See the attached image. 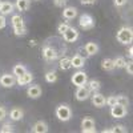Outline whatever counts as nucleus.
Masks as SVG:
<instances>
[{
    "mask_svg": "<svg viewBox=\"0 0 133 133\" xmlns=\"http://www.w3.org/2000/svg\"><path fill=\"white\" fill-rule=\"evenodd\" d=\"M2 4H3V2H2V0H0V7H2Z\"/></svg>",
    "mask_w": 133,
    "mask_h": 133,
    "instance_id": "41",
    "label": "nucleus"
},
{
    "mask_svg": "<svg viewBox=\"0 0 133 133\" xmlns=\"http://www.w3.org/2000/svg\"><path fill=\"white\" fill-rule=\"evenodd\" d=\"M72 68V64H71V57H63L60 60V69L63 71H68Z\"/></svg>",
    "mask_w": 133,
    "mask_h": 133,
    "instance_id": "26",
    "label": "nucleus"
},
{
    "mask_svg": "<svg viewBox=\"0 0 133 133\" xmlns=\"http://www.w3.org/2000/svg\"><path fill=\"white\" fill-rule=\"evenodd\" d=\"M27 95L29 98H39L41 96V88L40 85H31L27 89Z\"/></svg>",
    "mask_w": 133,
    "mask_h": 133,
    "instance_id": "13",
    "label": "nucleus"
},
{
    "mask_svg": "<svg viewBox=\"0 0 133 133\" xmlns=\"http://www.w3.org/2000/svg\"><path fill=\"white\" fill-rule=\"evenodd\" d=\"M72 84L76 85V87H84L87 85V81H88V76L85 72L83 71H79V72H76L75 75H72V79H71Z\"/></svg>",
    "mask_w": 133,
    "mask_h": 133,
    "instance_id": "4",
    "label": "nucleus"
},
{
    "mask_svg": "<svg viewBox=\"0 0 133 133\" xmlns=\"http://www.w3.org/2000/svg\"><path fill=\"white\" fill-rule=\"evenodd\" d=\"M101 66H103V69H104V71H108V72L113 71V69H115L113 60H112V59H104L103 63H101Z\"/></svg>",
    "mask_w": 133,
    "mask_h": 133,
    "instance_id": "24",
    "label": "nucleus"
},
{
    "mask_svg": "<svg viewBox=\"0 0 133 133\" xmlns=\"http://www.w3.org/2000/svg\"><path fill=\"white\" fill-rule=\"evenodd\" d=\"M80 3L84 4V5H92L96 3V0H80Z\"/></svg>",
    "mask_w": 133,
    "mask_h": 133,
    "instance_id": "39",
    "label": "nucleus"
},
{
    "mask_svg": "<svg viewBox=\"0 0 133 133\" xmlns=\"http://www.w3.org/2000/svg\"><path fill=\"white\" fill-rule=\"evenodd\" d=\"M116 98H117V104L123 105V107H128L129 105V98L125 95H118V96H116Z\"/></svg>",
    "mask_w": 133,
    "mask_h": 133,
    "instance_id": "28",
    "label": "nucleus"
},
{
    "mask_svg": "<svg viewBox=\"0 0 133 133\" xmlns=\"http://www.w3.org/2000/svg\"><path fill=\"white\" fill-rule=\"evenodd\" d=\"M25 72H27V68H25L23 64H16L14 66V71H12V73H14L15 77H19V76H21V75L25 73Z\"/></svg>",
    "mask_w": 133,
    "mask_h": 133,
    "instance_id": "25",
    "label": "nucleus"
},
{
    "mask_svg": "<svg viewBox=\"0 0 133 133\" xmlns=\"http://www.w3.org/2000/svg\"><path fill=\"white\" fill-rule=\"evenodd\" d=\"M87 85H88V89H89L91 92H97L100 88H101V84H100L98 80H89V81H87Z\"/></svg>",
    "mask_w": 133,
    "mask_h": 133,
    "instance_id": "21",
    "label": "nucleus"
},
{
    "mask_svg": "<svg viewBox=\"0 0 133 133\" xmlns=\"http://www.w3.org/2000/svg\"><path fill=\"white\" fill-rule=\"evenodd\" d=\"M63 16L66 20H72L77 16V9L75 7H65L64 11H63Z\"/></svg>",
    "mask_w": 133,
    "mask_h": 133,
    "instance_id": "16",
    "label": "nucleus"
},
{
    "mask_svg": "<svg viewBox=\"0 0 133 133\" xmlns=\"http://www.w3.org/2000/svg\"><path fill=\"white\" fill-rule=\"evenodd\" d=\"M32 132L35 133H47L48 132V125L44 121H37L35 123V125L32 127Z\"/></svg>",
    "mask_w": 133,
    "mask_h": 133,
    "instance_id": "17",
    "label": "nucleus"
},
{
    "mask_svg": "<svg viewBox=\"0 0 133 133\" xmlns=\"http://www.w3.org/2000/svg\"><path fill=\"white\" fill-rule=\"evenodd\" d=\"M76 98L79 100V101H85V100L91 96V91L88 89V87H77V91L75 93Z\"/></svg>",
    "mask_w": 133,
    "mask_h": 133,
    "instance_id": "8",
    "label": "nucleus"
},
{
    "mask_svg": "<svg viewBox=\"0 0 133 133\" xmlns=\"http://www.w3.org/2000/svg\"><path fill=\"white\" fill-rule=\"evenodd\" d=\"M56 117L60 121H69L72 117V110L68 105H59L56 108Z\"/></svg>",
    "mask_w": 133,
    "mask_h": 133,
    "instance_id": "2",
    "label": "nucleus"
},
{
    "mask_svg": "<svg viewBox=\"0 0 133 133\" xmlns=\"http://www.w3.org/2000/svg\"><path fill=\"white\" fill-rule=\"evenodd\" d=\"M79 25L83 29H85V31L92 29L95 27V19H93V16L89 15V14H83L80 16V19H79Z\"/></svg>",
    "mask_w": 133,
    "mask_h": 133,
    "instance_id": "3",
    "label": "nucleus"
},
{
    "mask_svg": "<svg viewBox=\"0 0 133 133\" xmlns=\"http://www.w3.org/2000/svg\"><path fill=\"white\" fill-rule=\"evenodd\" d=\"M113 64H115V68H125L127 60H125L124 57L118 56V57H116V59L113 60Z\"/></svg>",
    "mask_w": 133,
    "mask_h": 133,
    "instance_id": "27",
    "label": "nucleus"
},
{
    "mask_svg": "<svg viewBox=\"0 0 133 133\" xmlns=\"http://www.w3.org/2000/svg\"><path fill=\"white\" fill-rule=\"evenodd\" d=\"M12 25H14V29L25 27V25H24V20H23V17H21L20 15H14V16H12Z\"/></svg>",
    "mask_w": 133,
    "mask_h": 133,
    "instance_id": "20",
    "label": "nucleus"
},
{
    "mask_svg": "<svg viewBox=\"0 0 133 133\" xmlns=\"http://www.w3.org/2000/svg\"><path fill=\"white\" fill-rule=\"evenodd\" d=\"M12 12H14V4L11 2H3L2 7H0V15L7 16V15L12 14Z\"/></svg>",
    "mask_w": 133,
    "mask_h": 133,
    "instance_id": "14",
    "label": "nucleus"
},
{
    "mask_svg": "<svg viewBox=\"0 0 133 133\" xmlns=\"http://www.w3.org/2000/svg\"><path fill=\"white\" fill-rule=\"evenodd\" d=\"M92 104L96 108H103L105 105V97H104V95L98 93V92H95L93 96H92Z\"/></svg>",
    "mask_w": 133,
    "mask_h": 133,
    "instance_id": "11",
    "label": "nucleus"
},
{
    "mask_svg": "<svg viewBox=\"0 0 133 133\" xmlns=\"http://www.w3.org/2000/svg\"><path fill=\"white\" fill-rule=\"evenodd\" d=\"M105 104H107L108 107H113L115 104H117V98H116V96H109L108 98H105Z\"/></svg>",
    "mask_w": 133,
    "mask_h": 133,
    "instance_id": "31",
    "label": "nucleus"
},
{
    "mask_svg": "<svg viewBox=\"0 0 133 133\" xmlns=\"http://www.w3.org/2000/svg\"><path fill=\"white\" fill-rule=\"evenodd\" d=\"M14 32H15V35H16V36H24L25 33H27V28H25V27H23V28H17V29H14Z\"/></svg>",
    "mask_w": 133,
    "mask_h": 133,
    "instance_id": "33",
    "label": "nucleus"
},
{
    "mask_svg": "<svg viewBox=\"0 0 133 133\" xmlns=\"http://www.w3.org/2000/svg\"><path fill=\"white\" fill-rule=\"evenodd\" d=\"M16 83V77L12 75H9V73H5L3 75L2 77H0V84H2L4 88H12Z\"/></svg>",
    "mask_w": 133,
    "mask_h": 133,
    "instance_id": "7",
    "label": "nucleus"
},
{
    "mask_svg": "<svg viewBox=\"0 0 133 133\" xmlns=\"http://www.w3.org/2000/svg\"><path fill=\"white\" fill-rule=\"evenodd\" d=\"M53 4L56 7H64L66 4V0H53Z\"/></svg>",
    "mask_w": 133,
    "mask_h": 133,
    "instance_id": "36",
    "label": "nucleus"
},
{
    "mask_svg": "<svg viewBox=\"0 0 133 133\" xmlns=\"http://www.w3.org/2000/svg\"><path fill=\"white\" fill-rule=\"evenodd\" d=\"M68 28H69V25L66 24V23H61V24L57 27V32L60 33V35H63V33H64L66 29H68Z\"/></svg>",
    "mask_w": 133,
    "mask_h": 133,
    "instance_id": "32",
    "label": "nucleus"
},
{
    "mask_svg": "<svg viewBox=\"0 0 133 133\" xmlns=\"http://www.w3.org/2000/svg\"><path fill=\"white\" fill-rule=\"evenodd\" d=\"M23 116H24V113H23V110H21L20 108H14V109L9 112V117L12 118L14 121L21 120V118H23Z\"/></svg>",
    "mask_w": 133,
    "mask_h": 133,
    "instance_id": "19",
    "label": "nucleus"
},
{
    "mask_svg": "<svg viewBox=\"0 0 133 133\" xmlns=\"http://www.w3.org/2000/svg\"><path fill=\"white\" fill-rule=\"evenodd\" d=\"M128 56H129V59L133 57V48L132 47H129V49H128Z\"/></svg>",
    "mask_w": 133,
    "mask_h": 133,
    "instance_id": "40",
    "label": "nucleus"
},
{
    "mask_svg": "<svg viewBox=\"0 0 133 133\" xmlns=\"http://www.w3.org/2000/svg\"><path fill=\"white\" fill-rule=\"evenodd\" d=\"M14 132V127L11 124H4L0 128V133H12Z\"/></svg>",
    "mask_w": 133,
    "mask_h": 133,
    "instance_id": "30",
    "label": "nucleus"
},
{
    "mask_svg": "<svg viewBox=\"0 0 133 133\" xmlns=\"http://www.w3.org/2000/svg\"><path fill=\"white\" fill-rule=\"evenodd\" d=\"M104 133H125L127 132V128L124 125H115L110 129H104L103 130Z\"/></svg>",
    "mask_w": 133,
    "mask_h": 133,
    "instance_id": "23",
    "label": "nucleus"
},
{
    "mask_svg": "<svg viewBox=\"0 0 133 133\" xmlns=\"http://www.w3.org/2000/svg\"><path fill=\"white\" fill-rule=\"evenodd\" d=\"M125 69H127L128 75H133V64H132V63H127Z\"/></svg>",
    "mask_w": 133,
    "mask_h": 133,
    "instance_id": "37",
    "label": "nucleus"
},
{
    "mask_svg": "<svg viewBox=\"0 0 133 133\" xmlns=\"http://www.w3.org/2000/svg\"><path fill=\"white\" fill-rule=\"evenodd\" d=\"M5 24H7V20H5V16H3V15H0V29H3V28L5 27Z\"/></svg>",
    "mask_w": 133,
    "mask_h": 133,
    "instance_id": "38",
    "label": "nucleus"
},
{
    "mask_svg": "<svg viewBox=\"0 0 133 133\" xmlns=\"http://www.w3.org/2000/svg\"><path fill=\"white\" fill-rule=\"evenodd\" d=\"M63 37H64V40H65V41H68V43H73V41H76L77 39H79V32H77L75 28L69 27L68 29H66V31L63 33Z\"/></svg>",
    "mask_w": 133,
    "mask_h": 133,
    "instance_id": "9",
    "label": "nucleus"
},
{
    "mask_svg": "<svg viewBox=\"0 0 133 133\" xmlns=\"http://www.w3.org/2000/svg\"><path fill=\"white\" fill-rule=\"evenodd\" d=\"M5 116H7V110H5V108L0 105V121L4 120V118H5Z\"/></svg>",
    "mask_w": 133,
    "mask_h": 133,
    "instance_id": "34",
    "label": "nucleus"
},
{
    "mask_svg": "<svg viewBox=\"0 0 133 133\" xmlns=\"http://www.w3.org/2000/svg\"><path fill=\"white\" fill-rule=\"evenodd\" d=\"M110 115L115 118H123L127 115V107H123L120 104H115L113 107H110Z\"/></svg>",
    "mask_w": 133,
    "mask_h": 133,
    "instance_id": "6",
    "label": "nucleus"
},
{
    "mask_svg": "<svg viewBox=\"0 0 133 133\" xmlns=\"http://www.w3.org/2000/svg\"><path fill=\"white\" fill-rule=\"evenodd\" d=\"M29 2H31V0H16L15 7L19 11H21V12H24V11H27L29 8Z\"/></svg>",
    "mask_w": 133,
    "mask_h": 133,
    "instance_id": "22",
    "label": "nucleus"
},
{
    "mask_svg": "<svg viewBox=\"0 0 133 133\" xmlns=\"http://www.w3.org/2000/svg\"><path fill=\"white\" fill-rule=\"evenodd\" d=\"M33 80V75L31 73V72H25V73H23L21 76H19V77H16V83L19 84V85H27V84H29L31 81Z\"/></svg>",
    "mask_w": 133,
    "mask_h": 133,
    "instance_id": "12",
    "label": "nucleus"
},
{
    "mask_svg": "<svg viewBox=\"0 0 133 133\" xmlns=\"http://www.w3.org/2000/svg\"><path fill=\"white\" fill-rule=\"evenodd\" d=\"M116 37H117L118 43L128 45V44H130L132 40H133V31H132V28H128V27H121L117 31Z\"/></svg>",
    "mask_w": 133,
    "mask_h": 133,
    "instance_id": "1",
    "label": "nucleus"
},
{
    "mask_svg": "<svg viewBox=\"0 0 133 133\" xmlns=\"http://www.w3.org/2000/svg\"><path fill=\"white\" fill-rule=\"evenodd\" d=\"M45 81H47V83H56V81H57V75L53 71L47 72V73H45Z\"/></svg>",
    "mask_w": 133,
    "mask_h": 133,
    "instance_id": "29",
    "label": "nucleus"
},
{
    "mask_svg": "<svg viewBox=\"0 0 133 133\" xmlns=\"http://www.w3.org/2000/svg\"><path fill=\"white\" fill-rule=\"evenodd\" d=\"M81 132L83 133H95V120L91 117H84L81 121Z\"/></svg>",
    "mask_w": 133,
    "mask_h": 133,
    "instance_id": "5",
    "label": "nucleus"
},
{
    "mask_svg": "<svg viewBox=\"0 0 133 133\" xmlns=\"http://www.w3.org/2000/svg\"><path fill=\"white\" fill-rule=\"evenodd\" d=\"M71 64H72V66H75V68L80 69V68H83L84 64H85V59L81 57L80 55H75L73 57H71Z\"/></svg>",
    "mask_w": 133,
    "mask_h": 133,
    "instance_id": "15",
    "label": "nucleus"
},
{
    "mask_svg": "<svg viewBox=\"0 0 133 133\" xmlns=\"http://www.w3.org/2000/svg\"><path fill=\"white\" fill-rule=\"evenodd\" d=\"M84 49L87 51L88 56H93V55H96V53L98 52V45H97L96 43H93V41H89V43L85 44Z\"/></svg>",
    "mask_w": 133,
    "mask_h": 133,
    "instance_id": "18",
    "label": "nucleus"
},
{
    "mask_svg": "<svg viewBox=\"0 0 133 133\" xmlns=\"http://www.w3.org/2000/svg\"><path fill=\"white\" fill-rule=\"evenodd\" d=\"M113 3H115L116 7H123L128 3V0H113Z\"/></svg>",
    "mask_w": 133,
    "mask_h": 133,
    "instance_id": "35",
    "label": "nucleus"
},
{
    "mask_svg": "<svg viewBox=\"0 0 133 133\" xmlns=\"http://www.w3.org/2000/svg\"><path fill=\"white\" fill-rule=\"evenodd\" d=\"M43 57L47 61H53V60H56L57 53L52 47H45L43 49Z\"/></svg>",
    "mask_w": 133,
    "mask_h": 133,
    "instance_id": "10",
    "label": "nucleus"
}]
</instances>
